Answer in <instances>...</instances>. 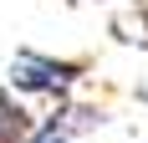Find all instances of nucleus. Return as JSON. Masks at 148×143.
<instances>
[{
	"instance_id": "obj_1",
	"label": "nucleus",
	"mask_w": 148,
	"mask_h": 143,
	"mask_svg": "<svg viewBox=\"0 0 148 143\" xmlns=\"http://www.w3.org/2000/svg\"><path fill=\"white\" fill-rule=\"evenodd\" d=\"M82 77H87L82 56H51V51H31V46L15 51L10 67H5V82L21 97H46V102H66Z\"/></svg>"
},
{
	"instance_id": "obj_4",
	"label": "nucleus",
	"mask_w": 148,
	"mask_h": 143,
	"mask_svg": "<svg viewBox=\"0 0 148 143\" xmlns=\"http://www.w3.org/2000/svg\"><path fill=\"white\" fill-rule=\"evenodd\" d=\"M72 5H107V0H72Z\"/></svg>"
},
{
	"instance_id": "obj_3",
	"label": "nucleus",
	"mask_w": 148,
	"mask_h": 143,
	"mask_svg": "<svg viewBox=\"0 0 148 143\" xmlns=\"http://www.w3.org/2000/svg\"><path fill=\"white\" fill-rule=\"evenodd\" d=\"M31 128H36V118L26 113V102L15 87H0V143H26Z\"/></svg>"
},
{
	"instance_id": "obj_2",
	"label": "nucleus",
	"mask_w": 148,
	"mask_h": 143,
	"mask_svg": "<svg viewBox=\"0 0 148 143\" xmlns=\"http://www.w3.org/2000/svg\"><path fill=\"white\" fill-rule=\"evenodd\" d=\"M102 123H107V113L97 107V102L66 97V102H56L46 118H36V128H31L26 143H82L92 128H102Z\"/></svg>"
},
{
	"instance_id": "obj_5",
	"label": "nucleus",
	"mask_w": 148,
	"mask_h": 143,
	"mask_svg": "<svg viewBox=\"0 0 148 143\" xmlns=\"http://www.w3.org/2000/svg\"><path fill=\"white\" fill-rule=\"evenodd\" d=\"M138 97H143V102H148V87H143V92H138Z\"/></svg>"
}]
</instances>
